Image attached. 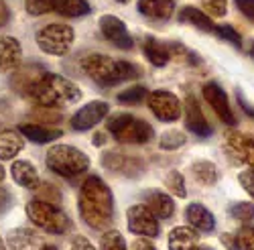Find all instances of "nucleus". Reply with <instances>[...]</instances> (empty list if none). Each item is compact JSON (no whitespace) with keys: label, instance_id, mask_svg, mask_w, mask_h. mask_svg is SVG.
<instances>
[{"label":"nucleus","instance_id":"c85d7f7f","mask_svg":"<svg viewBox=\"0 0 254 250\" xmlns=\"http://www.w3.org/2000/svg\"><path fill=\"white\" fill-rule=\"evenodd\" d=\"M25 142H23V134L18 130H2L0 132V159L10 161L14 159L20 151H23Z\"/></svg>","mask_w":254,"mask_h":250},{"label":"nucleus","instance_id":"f704fd0d","mask_svg":"<svg viewBox=\"0 0 254 250\" xmlns=\"http://www.w3.org/2000/svg\"><path fill=\"white\" fill-rule=\"evenodd\" d=\"M230 216L242 222V224H250L254 222V203L250 201H238L230 205Z\"/></svg>","mask_w":254,"mask_h":250},{"label":"nucleus","instance_id":"a878e982","mask_svg":"<svg viewBox=\"0 0 254 250\" xmlns=\"http://www.w3.org/2000/svg\"><path fill=\"white\" fill-rule=\"evenodd\" d=\"M10 175L16 185L25 187V189H37V185L41 183L39 171L31 161H14L10 167Z\"/></svg>","mask_w":254,"mask_h":250},{"label":"nucleus","instance_id":"e433bc0d","mask_svg":"<svg viewBox=\"0 0 254 250\" xmlns=\"http://www.w3.org/2000/svg\"><path fill=\"white\" fill-rule=\"evenodd\" d=\"M100 250H126L124 238L118 230H108L104 232L102 240H100Z\"/></svg>","mask_w":254,"mask_h":250},{"label":"nucleus","instance_id":"6e6552de","mask_svg":"<svg viewBox=\"0 0 254 250\" xmlns=\"http://www.w3.org/2000/svg\"><path fill=\"white\" fill-rule=\"evenodd\" d=\"M25 8L33 16L55 12L67 18H77V16H86L88 12H92V6L88 0H27Z\"/></svg>","mask_w":254,"mask_h":250},{"label":"nucleus","instance_id":"cd10ccee","mask_svg":"<svg viewBox=\"0 0 254 250\" xmlns=\"http://www.w3.org/2000/svg\"><path fill=\"white\" fill-rule=\"evenodd\" d=\"M179 20L185 25H191V27L203 31V33H214L216 31V25L211 23V16H207L197 6H183L181 12H179Z\"/></svg>","mask_w":254,"mask_h":250},{"label":"nucleus","instance_id":"a19ab883","mask_svg":"<svg viewBox=\"0 0 254 250\" xmlns=\"http://www.w3.org/2000/svg\"><path fill=\"white\" fill-rule=\"evenodd\" d=\"M238 181H240V185L246 189V193H248L250 197H254V169L242 171V173L238 175Z\"/></svg>","mask_w":254,"mask_h":250},{"label":"nucleus","instance_id":"423d86ee","mask_svg":"<svg viewBox=\"0 0 254 250\" xmlns=\"http://www.w3.org/2000/svg\"><path fill=\"white\" fill-rule=\"evenodd\" d=\"M45 163L53 173H57L61 177H67V179L77 177L90 169L88 155L75 147H69V144H53V147L47 151Z\"/></svg>","mask_w":254,"mask_h":250},{"label":"nucleus","instance_id":"3c124183","mask_svg":"<svg viewBox=\"0 0 254 250\" xmlns=\"http://www.w3.org/2000/svg\"><path fill=\"white\" fill-rule=\"evenodd\" d=\"M195 250H214V248H209V246H197Z\"/></svg>","mask_w":254,"mask_h":250},{"label":"nucleus","instance_id":"c9c22d12","mask_svg":"<svg viewBox=\"0 0 254 250\" xmlns=\"http://www.w3.org/2000/svg\"><path fill=\"white\" fill-rule=\"evenodd\" d=\"M35 195H37V199H43V201H49V203H55V205L61 203V191L53 183H47V181L37 185Z\"/></svg>","mask_w":254,"mask_h":250},{"label":"nucleus","instance_id":"39448f33","mask_svg":"<svg viewBox=\"0 0 254 250\" xmlns=\"http://www.w3.org/2000/svg\"><path fill=\"white\" fill-rule=\"evenodd\" d=\"M106 126H108V132L114 136V140L120 144H146L155 136L153 126L146 120L124 112L110 116Z\"/></svg>","mask_w":254,"mask_h":250},{"label":"nucleus","instance_id":"49530a36","mask_svg":"<svg viewBox=\"0 0 254 250\" xmlns=\"http://www.w3.org/2000/svg\"><path fill=\"white\" fill-rule=\"evenodd\" d=\"M8 20H10V10H8L4 0H0V27H4Z\"/></svg>","mask_w":254,"mask_h":250},{"label":"nucleus","instance_id":"aec40b11","mask_svg":"<svg viewBox=\"0 0 254 250\" xmlns=\"http://www.w3.org/2000/svg\"><path fill=\"white\" fill-rule=\"evenodd\" d=\"M138 12L142 16H146L149 20H155V23H165L173 16L175 12V2L173 0H138L136 4Z\"/></svg>","mask_w":254,"mask_h":250},{"label":"nucleus","instance_id":"6ab92c4d","mask_svg":"<svg viewBox=\"0 0 254 250\" xmlns=\"http://www.w3.org/2000/svg\"><path fill=\"white\" fill-rule=\"evenodd\" d=\"M185 220L187 224L195 228L197 232H203V234H211L216 230V218L211 214L203 203H189L185 207Z\"/></svg>","mask_w":254,"mask_h":250},{"label":"nucleus","instance_id":"4c0bfd02","mask_svg":"<svg viewBox=\"0 0 254 250\" xmlns=\"http://www.w3.org/2000/svg\"><path fill=\"white\" fill-rule=\"evenodd\" d=\"M33 118L37 120V124H47V126H51V124H57L61 122V112L53 110V108H35L33 110Z\"/></svg>","mask_w":254,"mask_h":250},{"label":"nucleus","instance_id":"de8ad7c7","mask_svg":"<svg viewBox=\"0 0 254 250\" xmlns=\"http://www.w3.org/2000/svg\"><path fill=\"white\" fill-rule=\"evenodd\" d=\"M132 250H157V248H155L153 242H149V240H134Z\"/></svg>","mask_w":254,"mask_h":250},{"label":"nucleus","instance_id":"7c9ffc66","mask_svg":"<svg viewBox=\"0 0 254 250\" xmlns=\"http://www.w3.org/2000/svg\"><path fill=\"white\" fill-rule=\"evenodd\" d=\"M167 45H169V53H171V61H175V63H183V65H199L201 63V57L197 53H193L185 45L177 43V41L167 43Z\"/></svg>","mask_w":254,"mask_h":250},{"label":"nucleus","instance_id":"8fccbe9b","mask_svg":"<svg viewBox=\"0 0 254 250\" xmlns=\"http://www.w3.org/2000/svg\"><path fill=\"white\" fill-rule=\"evenodd\" d=\"M2 179H4V167L0 165V181H2Z\"/></svg>","mask_w":254,"mask_h":250},{"label":"nucleus","instance_id":"393cba45","mask_svg":"<svg viewBox=\"0 0 254 250\" xmlns=\"http://www.w3.org/2000/svg\"><path fill=\"white\" fill-rule=\"evenodd\" d=\"M142 53H144L146 61L155 67H165L169 61H171L169 45L163 43V41H159L157 37H151V35H146L142 39Z\"/></svg>","mask_w":254,"mask_h":250},{"label":"nucleus","instance_id":"f3484780","mask_svg":"<svg viewBox=\"0 0 254 250\" xmlns=\"http://www.w3.org/2000/svg\"><path fill=\"white\" fill-rule=\"evenodd\" d=\"M226 151L240 163L250 165L254 169V136L246 132L232 130L226 134Z\"/></svg>","mask_w":254,"mask_h":250},{"label":"nucleus","instance_id":"603ef678","mask_svg":"<svg viewBox=\"0 0 254 250\" xmlns=\"http://www.w3.org/2000/svg\"><path fill=\"white\" fill-rule=\"evenodd\" d=\"M0 250H6V246H4V242H2V238H0Z\"/></svg>","mask_w":254,"mask_h":250},{"label":"nucleus","instance_id":"dca6fc26","mask_svg":"<svg viewBox=\"0 0 254 250\" xmlns=\"http://www.w3.org/2000/svg\"><path fill=\"white\" fill-rule=\"evenodd\" d=\"M10 250H57L33 228H14L6 236Z\"/></svg>","mask_w":254,"mask_h":250},{"label":"nucleus","instance_id":"4be33fe9","mask_svg":"<svg viewBox=\"0 0 254 250\" xmlns=\"http://www.w3.org/2000/svg\"><path fill=\"white\" fill-rule=\"evenodd\" d=\"M142 201L149 210L161 218V220H169L173 214H175V203H173V197L167 195L163 191H157V189H146L144 195H142Z\"/></svg>","mask_w":254,"mask_h":250},{"label":"nucleus","instance_id":"7ed1b4c3","mask_svg":"<svg viewBox=\"0 0 254 250\" xmlns=\"http://www.w3.org/2000/svg\"><path fill=\"white\" fill-rule=\"evenodd\" d=\"M27 96L41 108L61 110V108L73 106L75 102H79L81 100V90L71 79L63 77V75L43 73L39 77V81L29 90Z\"/></svg>","mask_w":254,"mask_h":250},{"label":"nucleus","instance_id":"b1692460","mask_svg":"<svg viewBox=\"0 0 254 250\" xmlns=\"http://www.w3.org/2000/svg\"><path fill=\"white\" fill-rule=\"evenodd\" d=\"M169 250H195L199 246V232L191 226H179L169 232Z\"/></svg>","mask_w":254,"mask_h":250},{"label":"nucleus","instance_id":"58836bf2","mask_svg":"<svg viewBox=\"0 0 254 250\" xmlns=\"http://www.w3.org/2000/svg\"><path fill=\"white\" fill-rule=\"evenodd\" d=\"M220 39H224V41H228V43H232L234 47H242V37L238 35V31L232 27V25H218L216 27V31H214Z\"/></svg>","mask_w":254,"mask_h":250},{"label":"nucleus","instance_id":"f8f14e48","mask_svg":"<svg viewBox=\"0 0 254 250\" xmlns=\"http://www.w3.org/2000/svg\"><path fill=\"white\" fill-rule=\"evenodd\" d=\"M98 27H100V33L106 41H110V43L118 49H132L134 47V39L130 37L128 29H126L124 20H120L118 16L114 14H104L100 16L98 20Z\"/></svg>","mask_w":254,"mask_h":250},{"label":"nucleus","instance_id":"37998d69","mask_svg":"<svg viewBox=\"0 0 254 250\" xmlns=\"http://www.w3.org/2000/svg\"><path fill=\"white\" fill-rule=\"evenodd\" d=\"M234 2L248 20H254V0H234Z\"/></svg>","mask_w":254,"mask_h":250},{"label":"nucleus","instance_id":"f03ea898","mask_svg":"<svg viewBox=\"0 0 254 250\" xmlns=\"http://www.w3.org/2000/svg\"><path fill=\"white\" fill-rule=\"evenodd\" d=\"M79 67L100 88H112L122 81H130L142 75V69L132 61L114 59L104 53H88L79 59Z\"/></svg>","mask_w":254,"mask_h":250},{"label":"nucleus","instance_id":"5701e85b","mask_svg":"<svg viewBox=\"0 0 254 250\" xmlns=\"http://www.w3.org/2000/svg\"><path fill=\"white\" fill-rule=\"evenodd\" d=\"M18 132L23 134L25 138H29L31 142L35 144H45V142H53L57 138L63 136V130L61 128H53V126H47V124H37V122H25L18 126Z\"/></svg>","mask_w":254,"mask_h":250},{"label":"nucleus","instance_id":"864d4df0","mask_svg":"<svg viewBox=\"0 0 254 250\" xmlns=\"http://www.w3.org/2000/svg\"><path fill=\"white\" fill-rule=\"evenodd\" d=\"M116 2H120V4H126V2H130V0H116Z\"/></svg>","mask_w":254,"mask_h":250},{"label":"nucleus","instance_id":"1a4fd4ad","mask_svg":"<svg viewBox=\"0 0 254 250\" xmlns=\"http://www.w3.org/2000/svg\"><path fill=\"white\" fill-rule=\"evenodd\" d=\"M146 104H149V110L155 114V118L161 120V122H175L183 114L181 100L175 94L167 92V90L151 92L149 98H146Z\"/></svg>","mask_w":254,"mask_h":250},{"label":"nucleus","instance_id":"412c9836","mask_svg":"<svg viewBox=\"0 0 254 250\" xmlns=\"http://www.w3.org/2000/svg\"><path fill=\"white\" fill-rule=\"evenodd\" d=\"M43 73H45V69L35 63H29L27 67H18L10 77V88L20 96H27L29 90L39 81V77Z\"/></svg>","mask_w":254,"mask_h":250},{"label":"nucleus","instance_id":"ddd939ff","mask_svg":"<svg viewBox=\"0 0 254 250\" xmlns=\"http://www.w3.org/2000/svg\"><path fill=\"white\" fill-rule=\"evenodd\" d=\"M110 112V104L104 102V100H94V102H88L86 106H81L73 116H71V128L73 130H90L94 128L96 124H100L106 116Z\"/></svg>","mask_w":254,"mask_h":250},{"label":"nucleus","instance_id":"bb28decb","mask_svg":"<svg viewBox=\"0 0 254 250\" xmlns=\"http://www.w3.org/2000/svg\"><path fill=\"white\" fill-rule=\"evenodd\" d=\"M220 240L230 250H254V226H244L236 232L222 234Z\"/></svg>","mask_w":254,"mask_h":250},{"label":"nucleus","instance_id":"4468645a","mask_svg":"<svg viewBox=\"0 0 254 250\" xmlns=\"http://www.w3.org/2000/svg\"><path fill=\"white\" fill-rule=\"evenodd\" d=\"M201 92H203L205 102L211 106V110L218 114V118H220L224 124H228V126H234V124H236V116H234V110L230 108L228 96H226V92H224V88L220 86V83L207 81L205 86L201 88Z\"/></svg>","mask_w":254,"mask_h":250},{"label":"nucleus","instance_id":"9d476101","mask_svg":"<svg viewBox=\"0 0 254 250\" xmlns=\"http://www.w3.org/2000/svg\"><path fill=\"white\" fill-rule=\"evenodd\" d=\"M102 165L104 169H108L110 173L124 175V177H138L146 171V163L140 157L134 155H124L120 151H108L102 155Z\"/></svg>","mask_w":254,"mask_h":250},{"label":"nucleus","instance_id":"9b49d317","mask_svg":"<svg viewBox=\"0 0 254 250\" xmlns=\"http://www.w3.org/2000/svg\"><path fill=\"white\" fill-rule=\"evenodd\" d=\"M126 222H128V230L142 238H157L161 232L157 216L146 205H130L126 210Z\"/></svg>","mask_w":254,"mask_h":250},{"label":"nucleus","instance_id":"a211bd4d","mask_svg":"<svg viewBox=\"0 0 254 250\" xmlns=\"http://www.w3.org/2000/svg\"><path fill=\"white\" fill-rule=\"evenodd\" d=\"M23 63V49L18 39L0 35V73H12Z\"/></svg>","mask_w":254,"mask_h":250},{"label":"nucleus","instance_id":"2eb2a0df","mask_svg":"<svg viewBox=\"0 0 254 250\" xmlns=\"http://www.w3.org/2000/svg\"><path fill=\"white\" fill-rule=\"evenodd\" d=\"M183 116H185V126L189 132H193L195 136L199 138H205V136H211L214 128L209 126V122L199 106V102L195 96L187 94L185 102H183Z\"/></svg>","mask_w":254,"mask_h":250},{"label":"nucleus","instance_id":"5fc2aeb1","mask_svg":"<svg viewBox=\"0 0 254 250\" xmlns=\"http://www.w3.org/2000/svg\"><path fill=\"white\" fill-rule=\"evenodd\" d=\"M250 55H252V59H254V43H252V47H250Z\"/></svg>","mask_w":254,"mask_h":250},{"label":"nucleus","instance_id":"20e7f679","mask_svg":"<svg viewBox=\"0 0 254 250\" xmlns=\"http://www.w3.org/2000/svg\"><path fill=\"white\" fill-rule=\"evenodd\" d=\"M27 218L31 220V224H35L39 230H43L47 234H55L61 236L71 230V220L69 216L57 207L55 203L43 201V199H31L25 207Z\"/></svg>","mask_w":254,"mask_h":250},{"label":"nucleus","instance_id":"0eeeda50","mask_svg":"<svg viewBox=\"0 0 254 250\" xmlns=\"http://www.w3.org/2000/svg\"><path fill=\"white\" fill-rule=\"evenodd\" d=\"M73 39H75V33L65 23H49L45 27H41L35 35L37 47L43 53L53 55V57L67 55L71 49Z\"/></svg>","mask_w":254,"mask_h":250},{"label":"nucleus","instance_id":"473e14b6","mask_svg":"<svg viewBox=\"0 0 254 250\" xmlns=\"http://www.w3.org/2000/svg\"><path fill=\"white\" fill-rule=\"evenodd\" d=\"M149 94L151 92L144 86H132V88H126L124 92H120L116 96V100H118V104H124V106H136V104H140L149 98Z\"/></svg>","mask_w":254,"mask_h":250},{"label":"nucleus","instance_id":"ea45409f","mask_svg":"<svg viewBox=\"0 0 254 250\" xmlns=\"http://www.w3.org/2000/svg\"><path fill=\"white\" fill-rule=\"evenodd\" d=\"M201 8L207 16H226L228 0H201Z\"/></svg>","mask_w":254,"mask_h":250},{"label":"nucleus","instance_id":"a18cd8bd","mask_svg":"<svg viewBox=\"0 0 254 250\" xmlns=\"http://www.w3.org/2000/svg\"><path fill=\"white\" fill-rule=\"evenodd\" d=\"M236 100H238V104H240V108H242L248 116H254V106H250V104L246 102V98H244V94H242L240 90H236Z\"/></svg>","mask_w":254,"mask_h":250},{"label":"nucleus","instance_id":"c03bdc74","mask_svg":"<svg viewBox=\"0 0 254 250\" xmlns=\"http://www.w3.org/2000/svg\"><path fill=\"white\" fill-rule=\"evenodd\" d=\"M10 203H12V197H10V193H8L6 189H2V187H0V214H2V212H6L8 207H10Z\"/></svg>","mask_w":254,"mask_h":250},{"label":"nucleus","instance_id":"72a5a7b5","mask_svg":"<svg viewBox=\"0 0 254 250\" xmlns=\"http://www.w3.org/2000/svg\"><path fill=\"white\" fill-rule=\"evenodd\" d=\"M165 187L169 191H171L173 195H177V197H187V187H185V179H183V175L179 173V171H169L167 175H165Z\"/></svg>","mask_w":254,"mask_h":250},{"label":"nucleus","instance_id":"c756f323","mask_svg":"<svg viewBox=\"0 0 254 250\" xmlns=\"http://www.w3.org/2000/svg\"><path fill=\"white\" fill-rule=\"evenodd\" d=\"M191 175H193V179L199 183V185H205V187H209V185H216L218 183V179H220V173H218V167L211 163V161H205V159H201V161H195L193 165H191Z\"/></svg>","mask_w":254,"mask_h":250},{"label":"nucleus","instance_id":"09e8293b","mask_svg":"<svg viewBox=\"0 0 254 250\" xmlns=\"http://www.w3.org/2000/svg\"><path fill=\"white\" fill-rule=\"evenodd\" d=\"M106 140H108V134H106V132H98V134L94 136V144H96V147H102Z\"/></svg>","mask_w":254,"mask_h":250},{"label":"nucleus","instance_id":"f257e3e1","mask_svg":"<svg viewBox=\"0 0 254 250\" xmlns=\"http://www.w3.org/2000/svg\"><path fill=\"white\" fill-rule=\"evenodd\" d=\"M77 210L83 224L92 230H108L114 222V197L108 183L98 175L86 177L79 187Z\"/></svg>","mask_w":254,"mask_h":250},{"label":"nucleus","instance_id":"2f4dec72","mask_svg":"<svg viewBox=\"0 0 254 250\" xmlns=\"http://www.w3.org/2000/svg\"><path fill=\"white\" fill-rule=\"evenodd\" d=\"M187 142V136L185 132L173 128V130H165L161 136H159V149L161 151H177L181 149L183 144Z\"/></svg>","mask_w":254,"mask_h":250},{"label":"nucleus","instance_id":"79ce46f5","mask_svg":"<svg viewBox=\"0 0 254 250\" xmlns=\"http://www.w3.org/2000/svg\"><path fill=\"white\" fill-rule=\"evenodd\" d=\"M69 250H96V246L86 238V236H81V234H77V236H73L71 238V244H69Z\"/></svg>","mask_w":254,"mask_h":250}]
</instances>
